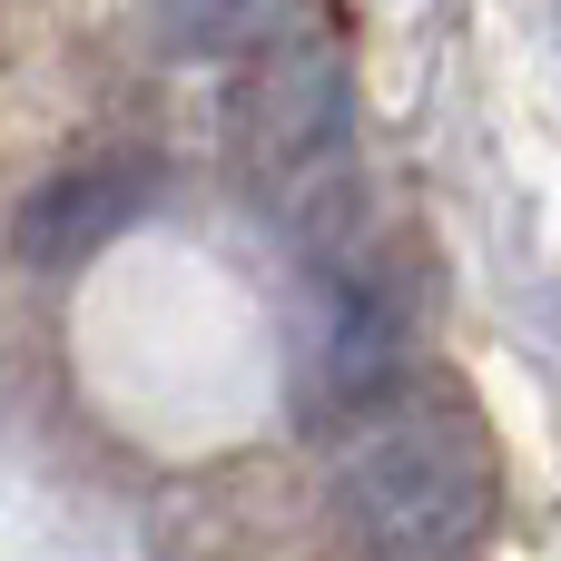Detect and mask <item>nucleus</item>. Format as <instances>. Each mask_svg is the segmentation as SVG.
I'll return each instance as SVG.
<instances>
[{"instance_id":"1","label":"nucleus","mask_w":561,"mask_h":561,"mask_svg":"<svg viewBox=\"0 0 561 561\" xmlns=\"http://www.w3.org/2000/svg\"><path fill=\"white\" fill-rule=\"evenodd\" d=\"M493 454L463 414H375L335 454V513L375 561H463L493 533Z\"/></svg>"},{"instance_id":"2","label":"nucleus","mask_w":561,"mask_h":561,"mask_svg":"<svg viewBox=\"0 0 561 561\" xmlns=\"http://www.w3.org/2000/svg\"><path fill=\"white\" fill-rule=\"evenodd\" d=\"M237 148L247 178L266 187V207H286L316 247L355 217V79L335 59V39H276L256 49L247 89H237Z\"/></svg>"},{"instance_id":"3","label":"nucleus","mask_w":561,"mask_h":561,"mask_svg":"<svg viewBox=\"0 0 561 561\" xmlns=\"http://www.w3.org/2000/svg\"><path fill=\"white\" fill-rule=\"evenodd\" d=\"M138 207H148V158H69V168H49V178L20 197L10 256L39 266V276H69V266H89L108 237H128Z\"/></svg>"},{"instance_id":"4","label":"nucleus","mask_w":561,"mask_h":561,"mask_svg":"<svg viewBox=\"0 0 561 561\" xmlns=\"http://www.w3.org/2000/svg\"><path fill=\"white\" fill-rule=\"evenodd\" d=\"M306 365H316V404L365 414V404L404 375V306H394L375 276L335 266V276L316 286V335H306Z\"/></svg>"},{"instance_id":"5","label":"nucleus","mask_w":561,"mask_h":561,"mask_svg":"<svg viewBox=\"0 0 561 561\" xmlns=\"http://www.w3.org/2000/svg\"><path fill=\"white\" fill-rule=\"evenodd\" d=\"M296 0H148V39L168 59H247L286 39Z\"/></svg>"}]
</instances>
